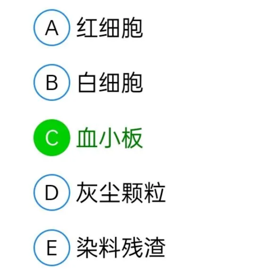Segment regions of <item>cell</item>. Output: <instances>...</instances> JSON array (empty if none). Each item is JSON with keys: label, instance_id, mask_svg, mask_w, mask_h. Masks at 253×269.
Here are the masks:
<instances>
[{"label": "cell", "instance_id": "cell-1", "mask_svg": "<svg viewBox=\"0 0 253 269\" xmlns=\"http://www.w3.org/2000/svg\"><path fill=\"white\" fill-rule=\"evenodd\" d=\"M33 141L42 154L56 156L67 149L71 134L64 123L57 120H47L41 123L35 130Z\"/></svg>", "mask_w": 253, "mask_h": 269}, {"label": "cell", "instance_id": "cell-2", "mask_svg": "<svg viewBox=\"0 0 253 269\" xmlns=\"http://www.w3.org/2000/svg\"><path fill=\"white\" fill-rule=\"evenodd\" d=\"M165 256H150V257H165Z\"/></svg>", "mask_w": 253, "mask_h": 269}, {"label": "cell", "instance_id": "cell-3", "mask_svg": "<svg viewBox=\"0 0 253 269\" xmlns=\"http://www.w3.org/2000/svg\"><path fill=\"white\" fill-rule=\"evenodd\" d=\"M152 202H153V203H155V202H164H164H166V201H160V200H159V201H153Z\"/></svg>", "mask_w": 253, "mask_h": 269}, {"label": "cell", "instance_id": "cell-4", "mask_svg": "<svg viewBox=\"0 0 253 269\" xmlns=\"http://www.w3.org/2000/svg\"><path fill=\"white\" fill-rule=\"evenodd\" d=\"M163 191L164 190L162 189V191H161V194L160 195V201H161V197H162V195H163Z\"/></svg>", "mask_w": 253, "mask_h": 269}, {"label": "cell", "instance_id": "cell-5", "mask_svg": "<svg viewBox=\"0 0 253 269\" xmlns=\"http://www.w3.org/2000/svg\"><path fill=\"white\" fill-rule=\"evenodd\" d=\"M133 197L135 198V189L133 188Z\"/></svg>", "mask_w": 253, "mask_h": 269}, {"label": "cell", "instance_id": "cell-6", "mask_svg": "<svg viewBox=\"0 0 253 269\" xmlns=\"http://www.w3.org/2000/svg\"><path fill=\"white\" fill-rule=\"evenodd\" d=\"M140 197L142 198V189H140Z\"/></svg>", "mask_w": 253, "mask_h": 269}, {"label": "cell", "instance_id": "cell-7", "mask_svg": "<svg viewBox=\"0 0 253 269\" xmlns=\"http://www.w3.org/2000/svg\"><path fill=\"white\" fill-rule=\"evenodd\" d=\"M149 252V249H148L147 250V255H146V258L148 257V255Z\"/></svg>", "mask_w": 253, "mask_h": 269}, {"label": "cell", "instance_id": "cell-8", "mask_svg": "<svg viewBox=\"0 0 253 269\" xmlns=\"http://www.w3.org/2000/svg\"><path fill=\"white\" fill-rule=\"evenodd\" d=\"M143 247L142 245H141V246H134V247H131V248H134V247L138 248V247Z\"/></svg>", "mask_w": 253, "mask_h": 269}, {"label": "cell", "instance_id": "cell-9", "mask_svg": "<svg viewBox=\"0 0 253 269\" xmlns=\"http://www.w3.org/2000/svg\"><path fill=\"white\" fill-rule=\"evenodd\" d=\"M154 191H155L156 195V198H157V199H158V195H157V190H156V189H154Z\"/></svg>", "mask_w": 253, "mask_h": 269}, {"label": "cell", "instance_id": "cell-10", "mask_svg": "<svg viewBox=\"0 0 253 269\" xmlns=\"http://www.w3.org/2000/svg\"><path fill=\"white\" fill-rule=\"evenodd\" d=\"M133 185H143V184H133Z\"/></svg>", "mask_w": 253, "mask_h": 269}, {"label": "cell", "instance_id": "cell-11", "mask_svg": "<svg viewBox=\"0 0 253 269\" xmlns=\"http://www.w3.org/2000/svg\"><path fill=\"white\" fill-rule=\"evenodd\" d=\"M145 191H146V192H153V191L152 190H145Z\"/></svg>", "mask_w": 253, "mask_h": 269}, {"label": "cell", "instance_id": "cell-12", "mask_svg": "<svg viewBox=\"0 0 253 269\" xmlns=\"http://www.w3.org/2000/svg\"><path fill=\"white\" fill-rule=\"evenodd\" d=\"M123 240H131V239L129 238V239H123Z\"/></svg>", "mask_w": 253, "mask_h": 269}, {"label": "cell", "instance_id": "cell-13", "mask_svg": "<svg viewBox=\"0 0 253 269\" xmlns=\"http://www.w3.org/2000/svg\"><path fill=\"white\" fill-rule=\"evenodd\" d=\"M159 243H160L161 245H162L163 246H165V244H163L162 243H161V241L159 240Z\"/></svg>", "mask_w": 253, "mask_h": 269}, {"label": "cell", "instance_id": "cell-14", "mask_svg": "<svg viewBox=\"0 0 253 269\" xmlns=\"http://www.w3.org/2000/svg\"><path fill=\"white\" fill-rule=\"evenodd\" d=\"M149 193H148V194H147V195L146 196V198H145V199H146L147 198L148 196H149Z\"/></svg>", "mask_w": 253, "mask_h": 269}, {"label": "cell", "instance_id": "cell-15", "mask_svg": "<svg viewBox=\"0 0 253 269\" xmlns=\"http://www.w3.org/2000/svg\"><path fill=\"white\" fill-rule=\"evenodd\" d=\"M135 254H136V252H134V253H132V254H130L129 255V256H132V255Z\"/></svg>", "mask_w": 253, "mask_h": 269}, {"label": "cell", "instance_id": "cell-16", "mask_svg": "<svg viewBox=\"0 0 253 269\" xmlns=\"http://www.w3.org/2000/svg\"><path fill=\"white\" fill-rule=\"evenodd\" d=\"M138 200L139 201H140V203H143V202L141 201V200H140V199L138 198Z\"/></svg>", "mask_w": 253, "mask_h": 269}, {"label": "cell", "instance_id": "cell-17", "mask_svg": "<svg viewBox=\"0 0 253 269\" xmlns=\"http://www.w3.org/2000/svg\"><path fill=\"white\" fill-rule=\"evenodd\" d=\"M128 197H127V198H126V203H128Z\"/></svg>", "mask_w": 253, "mask_h": 269}, {"label": "cell", "instance_id": "cell-18", "mask_svg": "<svg viewBox=\"0 0 253 269\" xmlns=\"http://www.w3.org/2000/svg\"><path fill=\"white\" fill-rule=\"evenodd\" d=\"M136 145H137L136 144L135 145H133L131 146V148H133V147H135Z\"/></svg>", "mask_w": 253, "mask_h": 269}, {"label": "cell", "instance_id": "cell-19", "mask_svg": "<svg viewBox=\"0 0 253 269\" xmlns=\"http://www.w3.org/2000/svg\"><path fill=\"white\" fill-rule=\"evenodd\" d=\"M114 186L117 189L118 191H119V189L117 187H116L115 185H114Z\"/></svg>", "mask_w": 253, "mask_h": 269}, {"label": "cell", "instance_id": "cell-20", "mask_svg": "<svg viewBox=\"0 0 253 269\" xmlns=\"http://www.w3.org/2000/svg\"><path fill=\"white\" fill-rule=\"evenodd\" d=\"M148 193H149V194L150 195V196H151L152 198H153V196H152V195H151L150 194V192H148Z\"/></svg>", "mask_w": 253, "mask_h": 269}, {"label": "cell", "instance_id": "cell-21", "mask_svg": "<svg viewBox=\"0 0 253 269\" xmlns=\"http://www.w3.org/2000/svg\"><path fill=\"white\" fill-rule=\"evenodd\" d=\"M143 253H141V255H140V256H139V258H141L142 256H143Z\"/></svg>", "mask_w": 253, "mask_h": 269}, {"label": "cell", "instance_id": "cell-22", "mask_svg": "<svg viewBox=\"0 0 253 269\" xmlns=\"http://www.w3.org/2000/svg\"><path fill=\"white\" fill-rule=\"evenodd\" d=\"M141 250H142V248H140V249L139 250L137 251V252H139Z\"/></svg>", "mask_w": 253, "mask_h": 269}, {"label": "cell", "instance_id": "cell-23", "mask_svg": "<svg viewBox=\"0 0 253 269\" xmlns=\"http://www.w3.org/2000/svg\"><path fill=\"white\" fill-rule=\"evenodd\" d=\"M145 245L147 246L148 247H149V245L148 244H147V243H145Z\"/></svg>", "mask_w": 253, "mask_h": 269}, {"label": "cell", "instance_id": "cell-24", "mask_svg": "<svg viewBox=\"0 0 253 269\" xmlns=\"http://www.w3.org/2000/svg\"><path fill=\"white\" fill-rule=\"evenodd\" d=\"M146 239H147V240H148L149 241H150L151 240H149V239L148 238H146Z\"/></svg>", "mask_w": 253, "mask_h": 269}, {"label": "cell", "instance_id": "cell-25", "mask_svg": "<svg viewBox=\"0 0 253 269\" xmlns=\"http://www.w3.org/2000/svg\"><path fill=\"white\" fill-rule=\"evenodd\" d=\"M127 197H128V198H129L130 200H131V201H132V199H131V198H130V197H129V196H127Z\"/></svg>", "mask_w": 253, "mask_h": 269}, {"label": "cell", "instance_id": "cell-26", "mask_svg": "<svg viewBox=\"0 0 253 269\" xmlns=\"http://www.w3.org/2000/svg\"><path fill=\"white\" fill-rule=\"evenodd\" d=\"M133 240H134V242H135V237L133 238Z\"/></svg>", "mask_w": 253, "mask_h": 269}, {"label": "cell", "instance_id": "cell-27", "mask_svg": "<svg viewBox=\"0 0 253 269\" xmlns=\"http://www.w3.org/2000/svg\"><path fill=\"white\" fill-rule=\"evenodd\" d=\"M145 185H146V188L148 189V186H147V185L146 184Z\"/></svg>", "mask_w": 253, "mask_h": 269}, {"label": "cell", "instance_id": "cell-28", "mask_svg": "<svg viewBox=\"0 0 253 269\" xmlns=\"http://www.w3.org/2000/svg\"><path fill=\"white\" fill-rule=\"evenodd\" d=\"M151 240V241H156V240H155V239H152V240Z\"/></svg>", "mask_w": 253, "mask_h": 269}, {"label": "cell", "instance_id": "cell-29", "mask_svg": "<svg viewBox=\"0 0 253 269\" xmlns=\"http://www.w3.org/2000/svg\"><path fill=\"white\" fill-rule=\"evenodd\" d=\"M153 186V184H152V186H151V189L152 188Z\"/></svg>", "mask_w": 253, "mask_h": 269}, {"label": "cell", "instance_id": "cell-30", "mask_svg": "<svg viewBox=\"0 0 253 269\" xmlns=\"http://www.w3.org/2000/svg\"><path fill=\"white\" fill-rule=\"evenodd\" d=\"M137 239H138L139 241H140V239H139L138 238H137Z\"/></svg>", "mask_w": 253, "mask_h": 269}]
</instances>
